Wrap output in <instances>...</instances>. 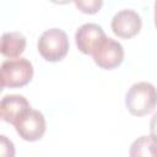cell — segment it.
<instances>
[{
  "instance_id": "14",
  "label": "cell",
  "mask_w": 157,
  "mask_h": 157,
  "mask_svg": "<svg viewBox=\"0 0 157 157\" xmlns=\"http://www.w3.org/2000/svg\"><path fill=\"white\" fill-rule=\"evenodd\" d=\"M49 1H52V2H54V4H58V5H65V4L71 2L72 0H49Z\"/></svg>"
},
{
  "instance_id": "9",
  "label": "cell",
  "mask_w": 157,
  "mask_h": 157,
  "mask_svg": "<svg viewBox=\"0 0 157 157\" xmlns=\"http://www.w3.org/2000/svg\"><path fill=\"white\" fill-rule=\"evenodd\" d=\"M26 48V38L20 32H6L1 37V54L10 59L18 58Z\"/></svg>"
},
{
  "instance_id": "13",
  "label": "cell",
  "mask_w": 157,
  "mask_h": 157,
  "mask_svg": "<svg viewBox=\"0 0 157 157\" xmlns=\"http://www.w3.org/2000/svg\"><path fill=\"white\" fill-rule=\"evenodd\" d=\"M150 132L153 137L157 139V112L152 115V118L150 120Z\"/></svg>"
},
{
  "instance_id": "7",
  "label": "cell",
  "mask_w": 157,
  "mask_h": 157,
  "mask_svg": "<svg viewBox=\"0 0 157 157\" xmlns=\"http://www.w3.org/2000/svg\"><path fill=\"white\" fill-rule=\"evenodd\" d=\"M105 33L97 23H85L75 33V40L78 50L86 55H92L98 44L105 38Z\"/></svg>"
},
{
  "instance_id": "5",
  "label": "cell",
  "mask_w": 157,
  "mask_h": 157,
  "mask_svg": "<svg viewBox=\"0 0 157 157\" xmlns=\"http://www.w3.org/2000/svg\"><path fill=\"white\" fill-rule=\"evenodd\" d=\"M92 56L96 65L105 70H112L118 67L123 63L124 49L119 42L114 40L113 38L105 37L94 49Z\"/></svg>"
},
{
  "instance_id": "10",
  "label": "cell",
  "mask_w": 157,
  "mask_h": 157,
  "mask_svg": "<svg viewBox=\"0 0 157 157\" xmlns=\"http://www.w3.org/2000/svg\"><path fill=\"white\" fill-rule=\"evenodd\" d=\"M129 155L131 157H157V139L152 135L140 136L131 144Z\"/></svg>"
},
{
  "instance_id": "11",
  "label": "cell",
  "mask_w": 157,
  "mask_h": 157,
  "mask_svg": "<svg viewBox=\"0 0 157 157\" xmlns=\"http://www.w3.org/2000/svg\"><path fill=\"white\" fill-rule=\"evenodd\" d=\"M72 1L81 12L88 15L97 13L103 5V0H72Z\"/></svg>"
},
{
  "instance_id": "4",
  "label": "cell",
  "mask_w": 157,
  "mask_h": 157,
  "mask_svg": "<svg viewBox=\"0 0 157 157\" xmlns=\"http://www.w3.org/2000/svg\"><path fill=\"white\" fill-rule=\"evenodd\" d=\"M17 134L25 141H38L43 137L47 124L44 115L36 109H28L15 124H13Z\"/></svg>"
},
{
  "instance_id": "3",
  "label": "cell",
  "mask_w": 157,
  "mask_h": 157,
  "mask_svg": "<svg viewBox=\"0 0 157 157\" xmlns=\"http://www.w3.org/2000/svg\"><path fill=\"white\" fill-rule=\"evenodd\" d=\"M40 56L47 61H59L69 52L66 33L59 28H50L42 33L37 44Z\"/></svg>"
},
{
  "instance_id": "12",
  "label": "cell",
  "mask_w": 157,
  "mask_h": 157,
  "mask_svg": "<svg viewBox=\"0 0 157 157\" xmlns=\"http://www.w3.org/2000/svg\"><path fill=\"white\" fill-rule=\"evenodd\" d=\"M0 147H1V155L2 156H10V157H12L15 155L13 145H12V142L5 135H1L0 136Z\"/></svg>"
},
{
  "instance_id": "1",
  "label": "cell",
  "mask_w": 157,
  "mask_h": 157,
  "mask_svg": "<svg viewBox=\"0 0 157 157\" xmlns=\"http://www.w3.org/2000/svg\"><path fill=\"white\" fill-rule=\"evenodd\" d=\"M125 105L130 114L144 117L157 105V90L150 82L134 83L125 96Z\"/></svg>"
},
{
  "instance_id": "6",
  "label": "cell",
  "mask_w": 157,
  "mask_h": 157,
  "mask_svg": "<svg viewBox=\"0 0 157 157\" xmlns=\"http://www.w3.org/2000/svg\"><path fill=\"white\" fill-rule=\"evenodd\" d=\"M112 31L119 38L129 39L136 36L142 26L140 15L134 10H121L112 18Z\"/></svg>"
},
{
  "instance_id": "15",
  "label": "cell",
  "mask_w": 157,
  "mask_h": 157,
  "mask_svg": "<svg viewBox=\"0 0 157 157\" xmlns=\"http://www.w3.org/2000/svg\"><path fill=\"white\" fill-rule=\"evenodd\" d=\"M155 25L157 27V0L155 1Z\"/></svg>"
},
{
  "instance_id": "2",
  "label": "cell",
  "mask_w": 157,
  "mask_h": 157,
  "mask_svg": "<svg viewBox=\"0 0 157 157\" xmlns=\"http://www.w3.org/2000/svg\"><path fill=\"white\" fill-rule=\"evenodd\" d=\"M33 77V66L26 58L6 60L1 64V87L20 88L29 83Z\"/></svg>"
},
{
  "instance_id": "8",
  "label": "cell",
  "mask_w": 157,
  "mask_h": 157,
  "mask_svg": "<svg viewBox=\"0 0 157 157\" xmlns=\"http://www.w3.org/2000/svg\"><path fill=\"white\" fill-rule=\"evenodd\" d=\"M28 109L31 104L21 94H6L0 102V115L5 123L15 124Z\"/></svg>"
}]
</instances>
